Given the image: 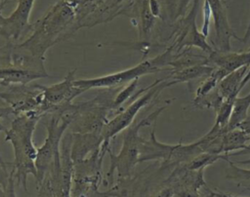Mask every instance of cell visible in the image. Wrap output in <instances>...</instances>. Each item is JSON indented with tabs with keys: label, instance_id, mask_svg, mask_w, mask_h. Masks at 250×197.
<instances>
[{
	"label": "cell",
	"instance_id": "1",
	"mask_svg": "<svg viewBox=\"0 0 250 197\" xmlns=\"http://www.w3.org/2000/svg\"><path fill=\"white\" fill-rule=\"evenodd\" d=\"M42 117L36 113H26L15 116L10 129L5 132V141H10L15 153L10 174L18 184L27 192V176L37 177L35 160L37 148L33 143V133Z\"/></svg>",
	"mask_w": 250,
	"mask_h": 197
},
{
	"label": "cell",
	"instance_id": "2",
	"mask_svg": "<svg viewBox=\"0 0 250 197\" xmlns=\"http://www.w3.org/2000/svg\"><path fill=\"white\" fill-rule=\"evenodd\" d=\"M44 59L45 57L35 54L23 43L8 42L0 46V86L26 85L50 77Z\"/></svg>",
	"mask_w": 250,
	"mask_h": 197
},
{
	"label": "cell",
	"instance_id": "3",
	"mask_svg": "<svg viewBox=\"0 0 250 197\" xmlns=\"http://www.w3.org/2000/svg\"><path fill=\"white\" fill-rule=\"evenodd\" d=\"M76 18L74 7L66 0H60L50 11L31 24V35L22 42L35 54L45 57L46 51L65 38Z\"/></svg>",
	"mask_w": 250,
	"mask_h": 197
},
{
	"label": "cell",
	"instance_id": "4",
	"mask_svg": "<svg viewBox=\"0 0 250 197\" xmlns=\"http://www.w3.org/2000/svg\"><path fill=\"white\" fill-rule=\"evenodd\" d=\"M165 108L166 106H161L148 116L143 118L139 122H133L126 128L123 134L122 147L118 154H114L111 148L107 150L110 164L105 175V185H110L112 183L114 171H117L118 179H125L131 177L132 170L139 163L140 146L145 139L140 136V130L143 127L149 126L155 122Z\"/></svg>",
	"mask_w": 250,
	"mask_h": 197
},
{
	"label": "cell",
	"instance_id": "5",
	"mask_svg": "<svg viewBox=\"0 0 250 197\" xmlns=\"http://www.w3.org/2000/svg\"><path fill=\"white\" fill-rule=\"evenodd\" d=\"M173 47H170L164 53L149 59H145L137 65L128 69L118 71L115 73L107 74L104 76L78 79L74 81L76 87L81 88L84 92L89 89H109V88H121L135 80H139L141 76L157 72L164 66L170 65L173 59Z\"/></svg>",
	"mask_w": 250,
	"mask_h": 197
},
{
	"label": "cell",
	"instance_id": "6",
	"mask_svg": "<svg viewBox=\"0 0 250 197\" xmlns=\"http://www.w3.org/2000/svg\"><path fill=\"white\" fill-rule=\"evenodd\" d=\"M174 85L173 81L167 80H156L151 85H149L148 89L143 96H138L137 98L130 103L126 108H122L119 112L104 126L102 129V137H103V144L101 146V155L104 157L107 153V150L110 148V140L114 138L118 133L124 131L128 128L133 122L137 115V113L146 106L153 98H155L162 90Z\"/></svg>",
	"mask_w": 250,
	"mask_h": 197
},
{
	"label": "cell",
	"instance_id": "7",
	"mask_svg": "<svg viewBox=\"0 0 250 197\" xmlns=\"http://www.w3.org/2000/svg\"><path fill=\"white\" fill-rule=\"evenodd\" d=\"M70 122L71 119L67 115L52 113L44 123L47 129V138L43 145L37 148L35 160L37 170V177L35 178L36 184L42 180L56 158L61 155V140L66 129L69 127Z\"/></svg>",
	"mask_w": 250,
	"mask_h": 197
},
{
	"label": "cell",
	"instance_id": "8",
	"mask_svg": "<svg viewBox=\"0 0 250 197\" xmlns=\"http://www.w3.org/2000/svg\"><path fill=\"white\" fill-rule=\"evenodd\" d=\"M76 69L68 71L64 79L51 86L38 85L41 95V111L43 115L57 112L64 106L72 103V100L84 93V91L74 85Z\"/></svg>",
	"mask_w": 250,
	"mask_h": 197
},
{
	"label": "cell",
	"instance_id": "9",
	"mask_svg": "<svg viewBox=\"0 0 250 197\" xmlns=\"http://www.w3.org/2000/svg\"><path fill=\"white\" fill-rule=\"evenodd\" d=\"M35 0H19L17 7L8 17L0 15V36L8 42L16 41L31 30L29 17Z\"/></svg>",
	"mask_w": 250,
	"mask_h": 197
},
{
	"label": "cell",
	"instance_id": "10",
	"mask_svg": "<svg viewBox=\"0 0 250 197\" xmlns=\"http://www.w3.org/2000/svg\"><path fill=\"white\" fill-rule=\"evenodd\" d=\"M198 4L199 0H193L188 15L180 20L178 26V36L174 46H176L178 50L184 47H197L204 52L211 54L213 49L207 43L206 37L196 27L195 18Z\"/></svg>",
	"mask_w": 250,
	"mask_h": 197
},
{
	"label": "cell",
	"instance_id": "11",
	"mask_svg": "<svg viewBox=\"0 0 250 197\" xmlns=\"http://www.w3.org/2000/svg\"><path fill=\"white\" fill-rule=\"evenodd\" d=\"M212 10V17L214 20V28H215V42L218 50L220 52H230V39L233 37L236 40L241 41V38L236 36L234 31L231 29L227 9L226 3L221 0H208Z\"/></svg>",
	"mask_w": 250,
	"mask_h": 197
},
{
	"label": "cell",
	"instance_id": "12",
	"mask_svg": "<svg viewBox=\"0 0 250 197\" xmlns=\"http://www.w3.org/2000/svg\"><path fill=\"white\" fill-rule=\"evenodd\" d=\"M70 156L72 162L82 160L90 154L101 150L103 137L100 132L95 133H72L71 132Z\"/></svg>",
	"mask_w": 250,
	"mask_h": 197
},
{
	"label": "cell",
	"instance_id": "13",
	"mask_svg": "<svg viewBox=\"0 0 250 197\" xmlns=\"http://www.w3.org/2000/svg\"><path fill=\"white\" fill-rule=\"evenodd\" d=\"M208 62H211V65L214 67L224 70L228 75L229 72L242 66L250 65V49L243 53L213 51L210 54Z\"/></svg>",
	"mask_w": 250,
	"mask_h": 197
},
{
	"label": "cell",
	"instance_id": "14",
	"mask_svg": "<svg viewBox=\"0 0 250 197\" xmlns=\"http://www.w3.org/2000/svg\"><path fill=\"white\" fill-rule=\"evenodd\" d=\"M250 140V133L244 131L241 128H235L232 130H227L223 137L221 142V153L224 155H229V153L248 148L247 141Z\"/></svg>",
	"mask_w": 250,
	"mask_h": 197
},
{
	"label": "cell",
	"instance_id": "15",
	"mask_svg": "<svg viewBox=\"0 0 250 197\" xmlns=\"http://www.w3.org/2000/svg\"><path fill=\"white\" fill-rule=\"evenodd\" d=\"M215 67L213 65L208 64L207 62H201V63H195L192 65L185 66L179 69H176L172 73V80L174 85L178 83H183L187 81H190L192 79H196L201 76H209L213 71Z\"/></svg>",
	"mask_w": 250,
	"mask_h": 197
},
{
	"label": "cell",
	"instance_id": "16",
	"mask_svg": "<svg viewBox=\"0 0 250 197\" xmlns=\"http://www.w3.org/2000/svg\"><path fill=\"white\" fill-rule=\"evenodd\" d=\"M250 108V93L244 97L237 98L234 103L233 111L230 116L228 129L232 130L238 128L240 124L248 117V110Z\"/></svg>",
	"mask_w": 250,
	"mask_h": 197
},
{
	"label": "cell",
	"instance_id": "17",
	"mask_svg": "<svg viewBox=\"0 0 250 197\" xmlns=\"http://www.w3.org/2000/svg\"><path fill=\"white\" fill-rule=\"evenodd\" d=\"M229 155H221V154H213L208 152H201L193 157L190 161H188L184 166L188 170H204L206 167L214 164L219 159L227 160Z\"/></svg>",
	"mask_w": 250,
	"mask_h": 197
},
{
	"label": "cell",
	"instance_id": "18",
	"mask_svg": "<svg viewBox=\"0 0 250 197\" xmlns=\"http://www.w3.org/2000/svg\"><path fill=\"white\" fill-rule=\"evenodd\" d=\"M229 163V172L227 174V178L237 181L238 184H245L248 188H250V170L243 169L238 167L236 164L232 163L229 158L226 160Z\"/></svg>",
	"mask_w": 250,
	"mask_h": 197
},
{
	"label": "cell",
	"instance_id": "19",
	"mask_svg": "<svg viewBox=\"0 0 250 197\" xmlns=\"http://www.w3.org/2000/svg\"><path fill=\"white\" fill-rule=\"evenodd\" d=\"M137 86H138V80H135V81L131 82L130 84L124 86L119 92H117V94L115 95V98H114V106L116 109L121 110L123 108L121 105L128 98H132V95H134L136 92Z\"/></svg>",
	"mask_w": 250,
	"mask_h": 197
},
{
	"label": "cell",
	"instance_id": "20",
	"mask_svg": "<svg viewBox=\"0 0 250 197\" xmlns=\"http://www.w3.org/2000/svg\"><path fill=\"white\" fill-rule=\"evenodd\" d=\"M202 11H203V22H202L200 32L207 38V36L209 35L210 20H211V17H212V10H211V6H210V3L208 0H204Z\"/></svg>",
	"mask_w": 250,
	"mask_h": 197
},
{
	"label": "cell",
	"instance_id": "21",
	"mask_svg": "<svg viewBox=\"0 0 250 197\" xmlns=\"http://www.w3.org/2000/svg\"><path fill=\"white\" fill-rule=\"evenodd\" d=\"M12 115H15L16 116V114H15V111H14V109L12 108V107H10V106H7V105H0V133L1 132H6L8 129L2 124V120H4V119H7V118H9L10 116H12ZM0 164L3 166V167H5V168H7L8 166H9V162H6V161H4V159L2 158V156H1V154H0ZM8 169V168H7Z\"/></svg>",
	"mask_w": 250,
	"mask_h": 197
},
{
	"label": "cell",
	"instance_id": "22",
	"mask_svg": "<svg viewBox=\"0 0 250 197\" xmlns=\"http://www.w3.org/2000/svg\"><path fill=\"white\" fill-rule=\"evenodd\" d=\"M0 197H17L15 191V178L11 174L7 186L5 188L0 186Z\"/></svg>",
	"mask_w": 250,
	"mask_h": 197
},
{
	"label": "cell",
	"instance_id": "23",
	"mask_svg": "<svg viewBox=\"0 0 250 197\" xmlns=\"http://www.w3.org/2000/svg\"><path fill=\"white\" fill-rule=\"evenodd\" d=\"M152 197H175V193L172 187L162 184V186L154 193Z\"/></svg>",
	"mask_w": 250,
	"mask_h": 197
},
{
	"label": "cell",
	"instance_id": "24",
	"mask_svg": "<svg viewBox=\"0 0 250 197\" xmlns=\"http://www.w3.org/2000/svg\"><path fill=\"white\" fill-rule=\"evenodd\" d=\"M10 178V174L8 173V169L3 167L0 164V186L2 188H5L9 182Z\"/></svg>",
	"mask_w": 250,
	"mask_h": 197
},
{
	"label": "cell",
	"instance_id": "25",
	"mask_svg": "<svg viewBox=\"0 0 250 197\" xmlns=\"http://www.w3.org/2000/svg\"><path fill=\"white\" fill-rule=\"evenodd\" d=\"M149 9L155 18L160 17L161 8H160V4H159L158 0H149Z\"/></svg>",
	"mask_w": 250,
	"mask_h": 197
},
{
	"label": "cell",
	"instance_id": "26",
	"mask_svg": "<svg viewBox=\"0 0 250 197\" xmlns=\"http://www.w3.org/2000/svg\"><path fill=\"white\" fill-rule=\"evenodd\" d=\"M250 38V20H249V23L247 25V28H246V31H245V34L243 36V38H241V42L243 43H246L248 41V39Z\"/></svg>",
	"mask_w": 250,
	"mask_h": 197
},
{
	"label": "cell",
	"instance_id": "27",
	"mask_svg": "<svg viewBox=\"0 0 250 197\" xmlns=\"http://www.w3.org/2000/svg\"><path fill=\"white\" fill-rule=\"evenodd\" d=\"M220 197H241V196H235V195L225 194V193H221V192H220Z\"/></svg>",
	"mask_w": 250,
	"mask_h": 197
},
{
	"label": "cell",
	"instance_id": "28",
	"mask_svg": "<svg viewBox=\"0 0 250 197\" xmlns=\"http://www.w3.org/2000/svg\"><path fill=\"white\" fill-rule=\"evenodd\" d=\"M4 2H3V0H0V15H1V11H2V8L4 7Z\"/></svg>",
	"mask_w": 250,
	"mask_h": 197
},
{
	"label": "cell",
	"instance_id": "29",
	"mask_svg": "<svg viewBox=\"0 0 250 197\" xmlns=\"http://www.w3.org/2000/svg\"><path fill=\"white\" fill-rule=\"evenodd\" d=\"M222 2H224V3H226V0H221Z\"/></svg>",
	"mask_w": 250,
	"mask_h": 197
},
{
	"label": "cell",
	"instance_id": "30",
	"mask_svg": "<svg viewBox=\"0 0 250 197\" xmlns=\"http://www.w3.org/2000/svg\"><path fill=\"white\" fill-rule=\"evenodd\" d=\"M6 1H7V0H3V2H4V4H5V3H6Z\"/></svg>",
	"mask_w": 250,
	"mask_h": 197
}]
</instances>
